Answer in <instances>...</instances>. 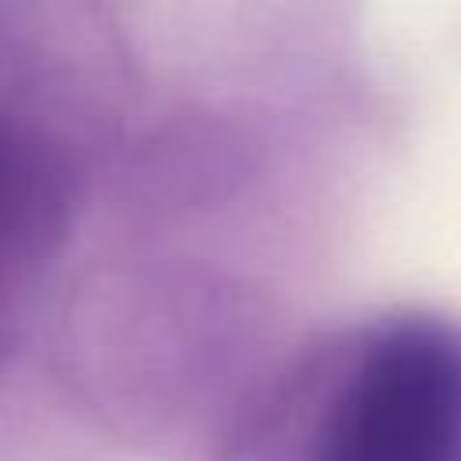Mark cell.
Here are the masks:
<instances>
[{"instance_id":"2","label":"cell","mask_w":461,"mask_h":461,"mask_svg":"<svg viewBox=\"0 0 461 461\" xmlns=\"http://www.w3.org/2000/svg\"><path fill=\"white\" fill-rule=\"evenodd\" d=\"M29 162L25 155L18 151L11 130L0 122V230L7 227V205L22 202L29 194Z\"/></svg>"},{"instance_id":"1","label":"cell","mask_w":461,"mask_h":461,"mask_svg":"<svg viewBox=\"0 0 461 461\" xmlns=\"http://www.w3.org/2000/svg\"><path fill=\"white\" fill-rule=\"evenodd\" d=\"M295 461H461V328L382 317L306 393Z\"/></svg>"}]
</instances>
